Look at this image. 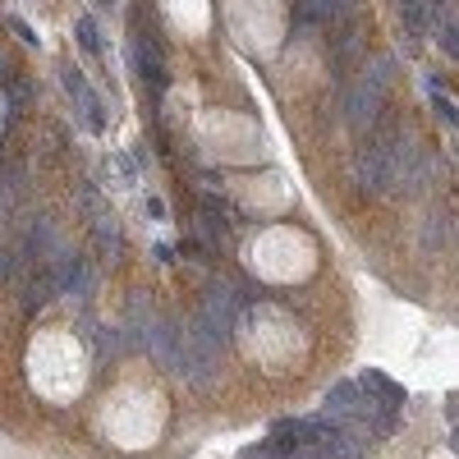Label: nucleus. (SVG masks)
I'll return each instance as SVG.
<instances>
[{
    "label": "nucleus",
    "mask_w": 459,
    "mask_h": 459,
    "mask_svg": "<svg viewBox=\"0 0 459 459\" xmlns=\"http://www.w3.org/2000/svg\"><path fill=\"white\" fill-rule=\"evenodd\" d=\"M382 92L386 87L377 78H363V83H354L345 92V124L354 133H372V124L382 120Z\"/></svg>",
    "instance_id": "f257e3e1"
},
{
    "label": "nucleus",
    "mask_w": 459,
    "mask_h": 459,
    "mask_svg": "<svg viewBox=\"0 0 459 459\" xmlns=\"http://www.w3.org/2000/svg\"><path fill=\"white\" fill-rule=\"evenodd\" d=\"M363 386L358 382H340L336 390L326 395V409H321V418H331V423H358L363 418Z\"/></svg>",
    "instance_id": "f03ea898"
},
{
    "label": "nucleus",
    "mask_w": 459,
    "mask_h": 459,
    "mask_svg": "<svg viewBox=\"0 0 459 459\" xmlns=\"http://www.w3.org/2000/svg\"><path fill=\"white\" fill-rule=\"evenodd\" d=\"M354 14V0H299V23H317V28H331L340 18Z\"/></svg>",
    "instance_id": "7ed1b4c3"
},
{
    "label": "nucleus",
    "mask_w": 459,
    "mask_h": 459,
    "mask_svg": "<svg viewBox=\"0 0 459 459\" xmlns=\"http://www.w3.org/2000/svg\"><path fill=\"white\" fill-rule=\"evenodd\" d=\"M133 60H138V74L148 78L152 87H165V70H161V55H156V46L148 37H138V46H133Z\"/></svg>",
    "instance_id": "20e7f679"
},
{
    "label": "nucleus",
    "mask_w": 459,
    "mask_h": 459,
    "mask_svg": "<svg viewBox=\"0 0 459 459\" xmlns=\"http://www.w3.org/2000/svg\"><path fill=\"white\" fill-rule=\"evenodd\" d=\"M358 386H363V390H372V395L382 399V404H390V409H399V404H404V390H399L395 382H386L382 372H363V382H358Z\"/></svg>",
    "instance_id": "39448f33"
},
{
    "label": "nucleus",
    "mask_w": 459,
    "mask_h": 459,
    "mask_svg": "<svg viewBox=\"0 0 459 459\" xmlns=\"http://www.w3.org/2000/svg\"><path fill=\"white\" fill-rule=\"evenodd\" d=\"M399 14H404L409 33H423L427 28V0H399Z\"/></svg>",
    "instance_id": "423d86ee"
},
{
    "label": "nucleus",
    "mask_w": 459,
    "mask_h": 459,
    "mask_svg": "<svg viewBox=\"0 0 459 459\" xmlns=\"http://www.w3.org/2000/svg\"><path fill=\"white\" fill-rule=\"evenodd\" d=\"M441 243H446V221H441V216H427V226H423V248L436 253Z\"/></svg>",
    "instance_id": "0eeeda50"
},
{
    "label": "nucleus",
    "mask_w": 459,
    "mask_h": 459,
    "mask_svg": "<svg viewBox=\"0 0 459 459\" xmlns=\"http://www.w3.org/2000/svg\"><path fill=\"white\" fill-rule=\"evenodd\" d=\"M78 42H83V51H96V23L92 18H78Z\"/></svg>",
    "instance_id": "6e6552de"
},
{
    "label": "nucleus",
    "mask_w": 459,
    "mask_h": 459,
    "mask_svg": "<svg viewBox=\"0 0 459 459\" xmlns=\"http://www.w3.org/2000/svg\"><path fill=\"white\" fill-rule=\"evenodd\" d=\"M441 51L450 55V60H459V23H455V28H446V33H441Z\"/></svg>",
    "instance_id": "1a4fd4ad"
},
{
    "label": "nucleus",
    "mask_w": 459,
    "mask_h": 459,
    "mask_svg": "<svg viewBox=\"0 0 459 459\" xmlns=\"http://www.w3.org/2000/svg\"><path fill=\"white\" fill-rule=\"evenodd\" d=\"M243 459H285V455H280L271 441H262V446H253V450H243Z\"/></svg>",
    "instance_id": "9d476101"
},
{
    "label": "nucleus",
    "mask_w": 459,
    "mask_h": 459,
    "mask_svg": "<svg viewBox=\"0 0 459 459\" xmlns=\"http://www.w3.org/2000/svg\"><path fill=\"white\" fill-rule=\"evenodd\" d=\"M436 111H441V120H446V124H459V111H455L450 101H446V96H436Z\"/></svg>",
    "instance_id": "9b49d317"
},
{
    "label": "nucleus",
    "mask_w": 459,
    "mask_h": 459,
    "mask_svg": "<svg viewBox=\"0 0 459 459\" xmlns=\"http://www.w3.org/2000/svg\"><path fill=\"white\" fill-rule=\"evenodd\" d=\"M455 450H459V427H455Z\"/></svg>",
    "instance_id": "f8f14e48"
},
{
    "label": "nucleus",
    "mask_w": 459,
    "mask_h": 459,
    "mask_svg": "<svg viewBox=\"0 0 459 459\" xmlns=\"http://www.w3.org/2000/svg\"><path fill=\"white\" fill-rule=\"evenodd\" d=\"M0 70H5V51H0Z\"/></svg>",
    "instance_id": "ddd939ff"
}]
</instances>
